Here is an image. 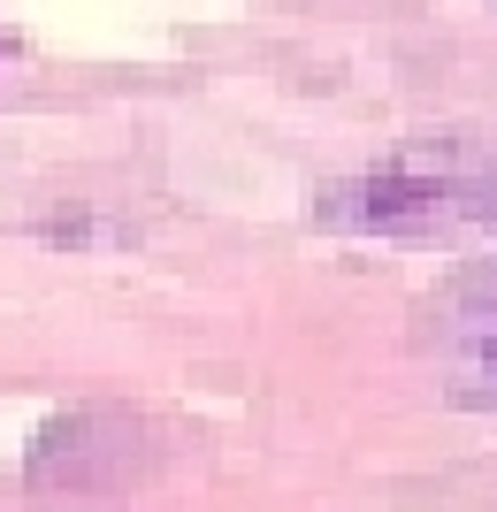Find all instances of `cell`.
Listing matches in <instances>:
<instances>
[{
	"instance_id": "2",
	"label": "cell",
	"mask_w": 497,
	"mask_h": 512,
	"mask_svg": "<svg viewBox=\"0 0 497 512\" xmlns=\"http://www.w3.org/2000/svg\"><path fill=\"white\" fill-rule=\"evenodd\" d=\"M436 375L459 406L497 413V260L459 276L436 314Z\"/></svg>"
},
{
	"instance_id": "4",
	"label": "cell",
	"mask_w": 497,
	"mask_h": 512,
	"mask_svg": "<svg viewBox=\"0 0 497 512\" xmlns=\"http://www.w3.org/2000/svg\"><path fill=\"white\" fill-rule=\"evenodd\" d=\"M0 69H8V46H0Z\"/></svg>"
},
{
	"instance_id": "1",
	"label": "cell",
	"mask_w": 497,
	"mask_h": 512,
	"mask_svg": "<svg viewBox=\"0 0 497 512\" xmlns=\"http://www.w3.org/2000/svg\"><path fill=\"white\" fill-rule=\"evenodd\" d=\"M329 214L360 237H390V245L467 237V222H459V138H421V146L383 153L368 176H352V192Z\"/></svg>"
},
{
	"instance_id": "3",
	"label": "cell",
	"mask_w": 497,
	"mask_h": 512,
	"mask_svg": "<svg viewBox=\"0 0 497 512\" xmlns=\"http://www.w3.org/2000/svg\"><path fill=\"white\" fill-rule=\"evenodd\" d=\"M459 222L467 237H497V130L459 138Z\"/></svg>"
}]
</instances>
